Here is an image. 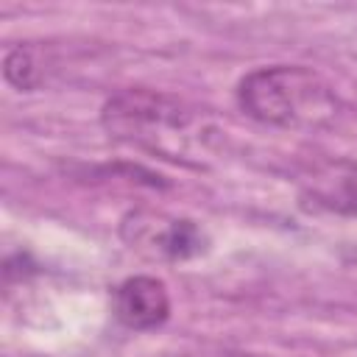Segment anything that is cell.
I'll use <instances>...</instances> for the list:
<instances>
[{"instance_id":"cell-5","label":"cell","mask_w":357,"mask_h":357,"mask_svg":"<svg viewBox=\"0 0 357 357\" xmlns=\"http://www.w3.org/2000/svg\"><path fill=\"white\" fill-rule=\"evenodd\" d=\"M301 204L343 218H357V162L335 159L312 170L301 187Z\"/></svg>"},{"instance_id":"cell-2","label":"cell","mask_w":357,"mask_h":357,"mask_svg":"<svg viewBox=\"0 0 357 357\" xmlns=\"http://www.w3.org/2000/svg\"><path fill=\"white\" fill-rule=\"evenodd\" d=\"M198 114L173 95L153 89H120L103 103L100 123L109 137L123 142H137L151 151L181 148L195 126Z\"/></svg>"},{"instance_id":"cell-1","label":"cell","mask_w":357,"mask_h":357,"mask_svg":"<svg viewBox=\"0 0 357 357\" xmlns=\"http://www.w3.org/2000/svg\"><path fill=\"white\" fill-rule=\"evenodd\" d=\"M234 98L245 117L271 128H318L340 109L335 89L301 64L257 67L240 78Z\"/></svg>"},{"instance_id":"cell-3","label":"cell","mask_w":357,"mask_h":357,"mask_svg":"<svg viewBox=\"0 0 357 357\" xmlns=\"http://www.w3.org/2000/svg\"><path fill=\"white\" fill-rule=\"evenodd\" d=\"M123 234L131 245L148 248L165 259H192L209 248L206 231L190 218H162L148 212H131L123 220Z\"/></svg>"},{"instance_id":"cell-4","label":"cell","mask_w":357,"mask_h":357,"mask_svg":"<svg viewBox=\"0 0 357 357\" xmlns=\"http://www.w3.org/2000/svg\"><path fill=\"white\" fill-rule=\"evenodd\" d=\"M112 312L117 324H123L126 329H159L170 318L167 284L156 276H128L112 290Z\"/></svg>"},{"instance_id":"cell-6","label":"cell","mask_w":357,"mask_h":357,"mask_svg":"<svg viewBox=\"0 0 357 357\" xmlns=\"http://www.w3.org/2000/svg\"><path fill=\"white\" fill-rule=\"evenodd\" d=\"M3 75L11 86H17L20 92H31L42 84V67L36 59V50L31 45H17L6 53V64H3Z\"/></svg>"}]
</instances>
